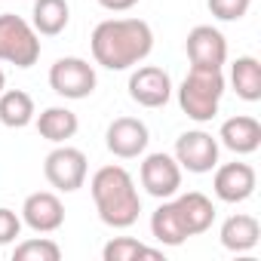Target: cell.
<instances>
[{
	"mask_svg": "<svg viewBox=\"0 0 261 261\" xmlns=\"http://www.w3.org/2000/svg\"><path fill=\"white\" fill-rule=\"evenodd\" d=\"M218 237H221V246L227 252H252L261 240V224H258V218L240 212V215H230L221 224Z\"/></svg>",
	"mask_w": 261,
	"mask_h": 261,
	"instance_id": "cell-16",
	"label": "cell"
},
{
	"mask_svg": "<svg viewBox=\"0 0 261 261\" xmlns=\"http://www.w3.org/2000/svg\"><path fill=\"white\" fill-rule=\"evenodd\" d=\"M40 59V34L16 13H0V62L31 68Z\"/></svg>",
	"mask_w": 261,
	"mask_h": 261,
	"instance_id": "cell-4",
	"label": "cell"
},
{
	"mask_svg": "<svg viewBox=\"0 0 261 261\" xmlns=\"http://www.w3.org/2000/svg\"><path fill=\"white\" fill-rule=\"evenodd\" d=\"M98 4L105 10H111V13H126V10H133L139 0H98Z\"/></svg>",
	"mask_w": 261,
	"mask_h": 261,
	"instance_id": "cell-26",
	"label": "cell"
},
{
	"mask_svg": "<svg viewBox=\"0 0 261 261\" xmlns=\"http://www.w3.org/2000/svg\"><path fill=\"white\" fill-rule=\"evenodd\" d=\"M129 98L142 108H163L172 98V80L157 65H142L129 77Z\"/></svg>",
	"mask_w": 261,
	"mask_h": 261,
	"instance_id": "cell-10",
	"label": "cell"
},
{
	"mask_svg": "<svg viewBox=\"0 0 261 261\" xmlns=\"http://www.w3.org/2000/svg\"><path fill=\"white\" fill-rule=\"evenodd\" d=\"M191 68H221L227 62V40L212 25H197L185 40Z\"/></svg>",
	"mask_w": 261,
	"mask_h": 261,
	"instance_id": "cell-11",
	"label": "cell"
},
{
	"mask_svg": "<svg viewBox=\"0 0 261 261\" xmlns=\"http://www.w3.org/2000/svg\"><path fill=\"white\" fill-rule=\"evenodd\" d=\"M230 86L243 101H261V62L255 56H240L230 65Z\"/></svg>",
	"mask_w": 261,
	"mask_h": 261,
	"instance_id": "cell-20",
	"label": "cell"
},
{
	"mask_svg": "<svg viewBox=\"0 0 261 261\" xmlns=\"http://www.w3.org/2000/svg\"><path fill=\"white\" fill-rule=\"evenodd\" d=\"M89 191H92L95 212L108 227L123 230V227H133L139 221L142 197H139V188H136L133 175H129L123 166H101L92 175Z\"/></svg>",
	"mask_w": 261,
	"mask_h": 261,
	"instance_id": "cell-2",
	"label": "cell"
},
{
	"mask_svg": "<svg viewBox=\"0 0 261 261\" xmlns=\"http://www.w3.org/2000/svg\"><path fill=\"white\" fill-rule=\"evenodd\" d=\"M95 68L86 59L65 56L49 68V86L62 98H86L95 92Z\"/></svg>",
	"mask_w": 261,
	"mask_h": 261,
	"instance_id": "cell-6",
	"label": "cell"
},
{
	"mask_svg": "<svg viewBox=\"0 0 261 261\" xmlns=\"http://www.w3.org/2000/svg\"><path fill=\"white\" fill-rule=\"evenodd\" d=\"M151 142V133H148V126L136 117H117L111 126H108V133H105V145L114 157L120 160H136L145 154Z\"/></svg>",
	"mask_w": 261,
	"mask_h": 261,
	"instance_id": "cell-9",
	"label": "cell"
},
{
	"mask_svg": "<svg viewBox=\"0 0 261 261\" xmlns=\"http://www.w3.org/2000/svg\"><path fill=\"white\" fill-rule=\"evenodd\" d=\"M22 233V218L7 209V206H0V246H10L16 243V237Z\"/></svg>",
	"mask_w": 261,
	"mask_h": 261,
	"instance_id": "cell-25",
	"label": "cell"
},
{
	"mask_svg": "<svg viewBox=\"0 0 261 261\" xmlns=\"http://www.w3.org/2000/svg\"><path fill=\"white\" fill-rule=\"evenodd\" d=\"M221 95H224L221 68H191L178 86V105L197 123H209L218 114Z\"/></svg>",
	"mask_w": 261,
	"mask_h": 261,
	"instance_id": "cell-3",
	"label": "cell"
},
{
	"mask_svg": "<svg viewBox=\"0 0 261 261\" xmlns=\"http://www.w3.org/2000/svg\"><path fill=\"white\" fill-rule=\"evenodd\" d=\"M206 7L218 22H240L249 13L252 0H206Z\"/></svg>",
	"mask_w": 261,
	"mask_h": 261,
	"instance_id": "cell-24",
	"label": "cell"
},
{
	"mask_svg": "<svg viewBox=\"0 0 261 261\" xmlns=\"http://www.w3.org/2000/svg\"><path fill=\"white\" fill-rule=\"evenodd\" d=\"M255 185H258V175L249 163H224L215 169V178H212V191L221 203H243L255 194Z\"/></svg>",
	"mask_w": 261,
	"mask_h": 261,
	"instance_id": "cell-12",
	"label": "cell"
},
{
	"mask_svg": "<svg viewBox=\"0 0 261 261\" xmlns=\"http://www.w3.org/2000/svg\"><path fill=\"white\" fill-rule=\"evenodd\" d=\"M101 258L105 261H133V258H163V252H157V249H151L133 237H114L105 246Z\"/></svg>",
	"mask_w": 261,
	"mask_h": 261,
	"instance_id": "cell-22",
	"label": "cell"
},
{
	"mask_svg": "<svg viewBox=\"0 0 261 261\" xmlns=\"http://www.w3.org/2000/svg\"><path fill=\"white\" fill-rule=\"evenodd\" d=\"M4 86H7V77H4V71H0V92H4Z\"/></svg>",
	"mask_w": 261,
	"mask_h": 261,
	"instance_id": "cell-27",
	"label": "cell"
},
{
	"mask_svg": "<svg viewBox=\"0 0 261 261\" xmlns=\"http://www.w3.org/2000/svg\"><path fill=\"white\" fill-rule=\"evenodd\" d=\"M151 233H154V240L163 243V246H181V243L188 240V233H185V227H181V221H178V212H175L172 200H163V203L154 209V215H151Z\"/></svg>",
	"mask_w": 261,
	"mask_h": 261,
	"instance_id": "cell-21",
	"label": "cell"
},
{
	"mask_svg": "<svg viewBox=\"0 0 261 261\" xmlns=\"http://www.w3.org/2000/svg\"><path fill=\"white\" fill-rule=\"evenodd\" d=\"M43 175L46 181L62 191V194H74L83 188L86 181V154L80 148H68V145H59L56 151L46 154L43 160Z\"/></svg>",
	"mask_w": 261,
	"mask_h": 261,
	"instance_id": "cell-5",
	"label": "cell"
},
{
	"mask_svg": "<svg viewBox=\"0 0 261 261\" xmlns=\"http://www.w3.org/2000/svg\"><path fill=\"white\" fill-rule=\"evenodd\" d=\"M218 139L233 154H255L261 148V123L249 114H237V117L221 123Z\"/></svg>",
	"mask_w": 261,
	"mask_h": 261,
	"instance_id": "cell-15",
	"label": "cell"
},
{
	"mask_svg": "<svg viewBox=\"0 0 261 261\" xmlns=\"http://www.w3.org/2000/svg\"><path fill=\"white\" fill-rule=\"evenodd\" d=\"M71 22V7L68 0H34L31 13V28L43 37H56L68 28Z\"/></svg>",
	"mask_w": 261,
	"mask_h": 261,
	"instance_id": "cell-18",
	"label": "cell"
},
{
	"mask_svg": "<svg viewBox=\"0 0 261 261\" xmlns=\"http://www.w3.org/2000/svg\"><path fill=\"white\" fill-rule=\"evenodd\" d=\"M139 178H142V188L157 197V200H169L178 194L181 188V166L172 154H148L142 169H139Z\"/></svg>",
	"mask_w": 261,
	"mask_h": 261,
	"instance_id": "cell-8",
	"label": "cell"
},
{
	"mask_svg": "<svg viewBox=\"0 0 261 261\" xmlns=\"http://www.w3.org/2000/svg\"><path fill=\"white\" fill-rule=\"evenodd\" d=\"M77 129H80V120H77V114L74 111H68V108H46L40 117H37V133L46 139V142H53V145H65L68 139H74L77 136Z\"/></svg>",
	"mask_w": 261,
	"mask_h": 261,
	"instance_id": "cell-17",
	"label": "cell"
},
{
	"mask_svg": "<svg viewBox=\"0 0 261 261\" xmlns=\"http://www.w3.org/2000/svg\"><path fill=\"white\" fill-rule=\"evenodd\" d=\"M22 224H28L37 233H53L65 224V206L53 191L28 194L22 203Z\"/></svg>",
	"mask_w": 261,
	"mask_h": 261,
	"instance_id": "cell-13",
	"label": "cell"
},
{
	"mask_svg": "<svg viewBox=\"0 0 261 261\" xmlns=\"http://www.w3.org/2000/svg\"><path fill=\"white\" fill-rule=\"evenodd\" d=\"M34 98L25 89H4L0 92V123L10 129H25L28 123H34Z\"/></svg>",
	"mask_w": 261,
	"mask_h": 261,
	"instance_id": "cell-19",
	"label": "cell"
},
{
	"mask_svg": "<svg viewBox=\"0 0 261 261\" xmlns=\"http://www.w3.org/2000/svg\"><path fill=\"white\" fill-rule=\"evenodd\" d=\"M89 46L95 65L108 71H126L151 56L154 31L145 19H105L95 25Z\"/></svg>",
	"mask_w": 261,
	"mask_h": 261,
	"instance_id": "cell-1",
	"label": "cell"
},
{
	"mask_svg": "<svg viewBox=\"0 0 261 261\" xmlns=\"http://www.w3.org/2000/svg\"><path fill=\"white\" fill-rule=\"evenodd\" d=\"M181 169L194 172V175H203V172H212L218 166V142L203 133V129H191V133H181L175 139V154Z\"/></svg>",
	"mask_w": 261,
	"mask_h": 261,
	"instance_id": "cell-7",
	"label": "cell"
},
{
	"mask_svg": "<svg viewBox=\"0 0 261 261\" xmlns=\"http://www.w3.org/2000/svg\"><path fill=\"white\" fill-rule=\"evenodd\" d=\"M172 206H175L178 221H181V227H185L188 237L206 233V230L212 227V221H215V206H212V200H209L206 194H200V191H188V194L175 197Z\"/></svg>",
	"mask_w": 261,
	"mask_h": 261,
	"instance_id": "cell-14",
	"label": "cell"
},
{
	"mask_svg": "<svg viewBox=\"0 0 261 261\" xmlns=\"http://www.w3.org/2000/svg\"><path fill=\"white\" fill-rule=\"evenodd\" d=\"M13 258H16V261H59V258H62V249H59V243L40 237V240H25V243H19L16 252H13Z\"/></svg>",
	"mask_w": 261,
	"mask_h": 261,
	"instance_id": "cell-23",
	"label": "cell"
}]
</instances>
